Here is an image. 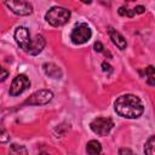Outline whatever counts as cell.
I'll list each match as a JSON object with an SVG mask.
<instances>
[{"label": "cell", "mask_w": 155, "mask_h": 155, "mask_svg": "<svg viewBox=\"0 0 155 155\" xmlns=\"http://www.w3.org/2000/svg\"><path fill=\"white\" fill-rule=\"evenodd\" d=\"M113 127H114V121L110 117H104V116L96 117L90 124V128L92 130V132H94L98 136H107Z\"/></svg>", "instance_id": "4"}, {"label": "cell", "mask_w": 155, "mask_h": 155, "mask_svg": "<svg viewBox=\"0 0 155 155\" xmlns=\"http://www.w3.org/2000/svg\"><path fill=\"white\" fill-rule=\"evenodd\" d=\"M42 68H44L45 74H46L47 76H50V78L59 79V78L62 76L61 69H59L56 64H53V63H45V64L42 65Z\"/></svg>", "instance_id": "11"}, {"label": "cell", "mask_w": 155, "mask_h": 155, "mask_svg": "<svg viewBox=\"0 0 155 155\" xmlns=\"http://www.w3.org/2000/svg\"><path fill=\"white\" fill-rule=\"evenodd\" d=\"M70 18V11L65 7L61 6H53L51 7L45 16V19L52 25V27H61L64 25Z\"/></svg>", "instance_id": "2"}, {"label": "cell", "mask_w": 155, "mask_h": 155, "mask_svg": "<svg viewBox=\"0 0 155 155\" xmlns=\"http://www.w3.org/2000/svg\"><path fill=\"white\" fill-rule=\"evenodd\" d=\"M5 5L18 16H28L33 12L31 4L27 1H5Z\"/></svg>", "instance_id": "8"}, {"label": "cell", "mask_w": 155, "mask_h": 155, "mask_svg": "<svg viewBox=\"0 0 155 155\" xmlns=\"http://www.w3.org/2000/svg\"><path fill=\"white\" fill-rule=\"evenodd\" d=\"M8 155H28V150L24 145L12 144L8 150Z\"/></svg>", "instance_id": "13"}, {"label": "cell", "mask_w": 155, "mask_h": 155, "mask_svg": "<svg viewBox=\"0 0 155 155\" xmlns=\"http://www.w3.org/2000/svg\"><path fill=\"white\" fill-rule=\"evenodd\" d=\"M147 84L150 85V86H155V76H154V75H153V76H149V78L147 79Z\"/></svg>", "instance_id": "23"}, {"label": "cell", "mask_w": 155, "mask_h": 155, "mask_svg": "<svg viewBox=\"0 0 155 155\" xmlns=\"http://www.w3.org/2000/svg\"><path fill=\"white\" fill-rule=\"evenodd\" d=\"M45 44H46V42H45L44 36H42L41 34H36V35L31 39V44H30V48H29L28 53H29V54H33V56L39 54V53L44 50Z\"/></svg>", "instance_id": "10"}, {"label": "cell", "mask_w": 155, "mask_h": 155, "mask_svg": "<svg viewBox=\"0 0 155 155\" xmlns=\"http://www.w3.org/2000/svg\"><path fill=\"white\" fill-rule=\"evenodd\" d=\"M30 86V81H29V79L27 78V75H24V74H19V75H17L15 79H13V81H12V84H11V86H10V96H19L21 93H23L28 87Z\"/></svg>", "instance_id": "5"}, {"label": "cell", "mask_w": 155, "mask_h": 155, "mask_svg": "<svg viewBox=\"0 0 155 155\" xmlns=\"http://www.w3.org/2000/svg\"><path fill=\"white\" fill-rule=\"evenodd\" d=\"M8 139H10V136L6 133V131H5L4 128H1V142L5 143V142H7Z\"/></svg>", "instance_id": "18"}, {"label": "cell", "mask_w": 155, "mask_h": 155, "mask_svg": "<svg viewBox=\"0 0 155 155\" xmlns=\"http://www.w3.org/2000/svg\"><path fill=\"white\" fill-rule=\"evenodd\" d=\"M15 40L17 42V45L24 51L28 52L30 48V44H31V38H30V33L25 27H18L15 30Z\"/></svg>", "instance_id": "7"}, {"label": "cell", "mask_w": 155, "mask_h": 155, "mask_svg": "<svg viewBox=\"0 0 155 155\" xmlns=\"http://www.w3.org/2000/svg\"><path fill=\"white\" fill-rule=\"evenodd\" d=\"M114 108H115V111L120 116L127 117V119H137L144 111L142 101L137 96L130 94V93L120 96L115 101Z\"/></svg>", "instance_id": "1"}, {"label": "cell", "mask_w": 155, "mask_h": 155, "mask_svg": "<svg viewBox=\"0 0 155 155\" xmlns=\"http://www.w3.org/2000/svg\"><path fill=\"white\" fill-rule=\"evenodd\" d=\"M7 75H8V71L5 69V68H1V81H4L6 78H7Z\"/></svg>", "instance_id": "22"}, {"label": "cell", "mask_w": 155, "mask_h": 155, "mask_svg": "<svg viewBox=\"0 0 155 155\" xmlns=\"http://www.w3.org/2000/svg\"><path fill=\"white\" fill-rule=\"evenodd\" d=\"M39 155H50V154H47V153H40Z\"/></svg>", "instance_id": "24"}, {"label": "cell", "mask_w": 155, "mask_h": 155, "mask_svg": "<svg viewBox=\"0 0 155 155\" xmlns=\"http://www.w3.org/2000/svg\"><path fill=\"white\" fill-rule=\"evenodd\" d=\"M102 68H103V71H111V67L107 62H103L102 63Z\"/></svg>", "instance_id": "21"}, {"label": "cell", "mask_w": 155, "mask_h": 155, "mask_svg": "<svg viewBox=\"0 0 155 155\" xmlns=\"http://www.w3.org/2000/svg\"><path fill=\"white\" fill-rule=\"evenodd\" d=\"M145 155H155V136H151L144 145Z\"/></svg>", "instance_id": "14"}, {"label": "cell", "mask_w": 155, "mask_h": 155, "mask_svg": "<svg viewBox=\"0 0 155 155\" xmlns=\"http://www.w3.org/2000/svg\"><path fill=\"white\" fill-rule=\"evenodd\" d=\"M86 151L88 155H99L102 151V145L97 140H90L86 144Z\"/></svg>", "instance_id": "12"}, {"label": "cell", "mask_w": 155, "mask_h": 155, "mask_svg": "<svg viewBox=\"0 0 155 155\" xmlns=\"http://www.w3.org/2000/svg\"><path fill=\"white\" fill-rule=\"evenodd\" d=\"M133 11H134L136 15H137V13H143V12H145V7L142 6V5H139V6H136V7L133 8Z\"/></svg>", "instance_id": "20"}, {"label": "cell", "mask_w": 155, "mask_h": 155, "mask_svg": "<svg viewBox=\"0 0 155 155\" xmlns=\"http://www.w3.org/2000/svg\"><path fill=\"white\" fill-rule=\"evenodd\" d=\"M93 47H94V51H97V52H102L103 51V44L102 42H99V41H97V42H94V45H93Z\"/></svg>", "instance_id": "19"}, {"label": "cell", "mask_w": 155, "mask_h": 155, "mask_svg": "<svg viewBox=\"0 0 155 155\" xmlns=\"http://www.w3.org/2000/svg\"><path fill=\"white\" fill-rule=\"evenodd\" d=\"M119 155H134V153L128 148H121L119 149Z\"/></svg>", "instance_id": "16"}, {"label": "cell", "mask_w": 155, "mask_h": 155, "mask_svg": "<svg viewBox=\"0 0 155 155\" xmlns=\"http://www.w3.org/2000/svg\"><path fill=\"white\" fill-rule=\"evenodd\" d=\"M52 98H53V93L50 90H39V91L34 92L24 102V104H29V105H42V104H47Z\"/></svg>", "instance_id": "6"}, {"label": "cell", "mask_w": 155, "mask_h": 155, "mask_svg": "<svg viewBox=\"0 0 155 155\" xmlns=\"http://www.w3.org/2000/svg\"><path fill=\"white\" fill-rule=\"evenodd\" d=\"M119 15H120V16H126V17H133L136 13H134L133 10H128L127 7L122 6V7L119 8Z\"/></svg>", "instance_id": "15"}, {"label": "cell", "mask_w": 155, "mask_h": 155, "mask_svg": "<svg viewBox=\"0 0 155 155\" xmlns=\"http://www.w3.org/2000/svg\"><path fill=\"white\" fill-rule=\"evenodd\" d=\"M108 34H109V38H110L111 42H113L116 47H119L120 50H125V48H126V46H127L126 39H125L116 29L109 27V28H108Z\"/></svg>", "instance_id": "9"}, {"label": "cell", "mask_w": 155, "mask_h": 155, "mask_svg": "<svg viewBox=\"0 0 155 155\" xmlns=\"http://www.w3.org/2000/svg\"><path fill=\"white\" fill-rule=\"evenodd\" d=\"M92 36V31L86 23H79L74 27L70 34V39L75 45H82L87 42Z\"/></svg>", "instance_id": "3"}, {"label": "cell", "mask_w": 155, "mask_h": 155, "mask_svg": "<svg viewBox=\"0 0 155 155\" xmlns=\"http://www.w3.org/2000/svg\"><path fill=\"white\" fill-rule=\"evenodd\" d=\"M144 73H145V75H148V76H153V75L155 74V68H154L153 65H149V67H147V68L144 69Z\"/></svg>", "instance_id": "17"}]
</instances>
